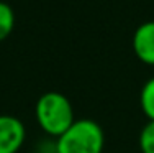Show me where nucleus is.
Segmentation results:
<instances>
[{"label": "nucleus", "instance_id": "1", "mask_svg": "<svg viewBox=\"0 0 154 153\" xmlns=\"http://www.w3.org/2000/svg\"><path fill=\"white\" fill-rule=\"evenodd\" d=\"M35 115L43 132L56 138L61 137L75 122L71 100L56 91H49L39 96L35 105Z\"/></svg>", "mask_w": 154, "mask_h": 153}, {"label": "nucleus", "instance_id": "3", "mask_svg": "<svg viewBox=\"0 0 154 153\" xmlns=\"http://www.w3.org/2000/svg\"><path fill=\"white\" fill-rule=\"evenodd\" d=\"M25 140V123L13 115H0V153H18Z\"/></svg>", "mask_w": 154, "mask_h": 153}, {"label": "nucleus", "instance_id": "2", "mask_svg": "<svg viewBox=\"0 0 154 153\" xmlns=\"http://www.w3.org/2000/svg\"><path fill=\"white\" fill-rule=\"evenodd\" d=\"M105 132L92 119H75V122L56 138V153H103Z\"/></svg>", "mask_w": 154, "mask_h": 153}, {"label": "nucleus", "instance_id": "8", "mask_svg": "<svg viewBox=\"0 0 154 153\" xmlns=\"http://www.w3.org/2000/svg\"><path fill=\"white\" fill-rule=\"evenodd\" d=\"M39 153H56L54 150H43V151H39Z\"/></svg>", "mask_w": 154, "mask_h": 153}, {"label": "nucleus", "instance_id": "4", "mask_svg": "<svg viewBox=\"0 0 154 153\" xmlns=\"http://www.w3.org/2000/svg\"><path fill=\"white\" fill-rule=\"evenodd\" d=\"M133 51L141 63L154 66V21L139 25L133 35Z\"/></svg>", "mask_w": 154, "mask_h": 153}, {"label": "nucleus", "instance_id": "5", "mask_svg": "<svg viewBox=\"0 0 154 153\" xmlns=\"http://www.w3.org/2000/svg\"><path fill=\"white\" fill-rule=\"evenodd\" d=\"M139 105H141V110L148 117V120H154V78L148 79L144 86L141 87Z\"/></svg>", "mask_w": 154, "mask_h": 153}, {"label": "nucleus", "instance_id": "7", "mask_svg": "<svg viewBox=\"0 0 154 153\" xmlns=\"http://www.w3.org/2000/svg\"><path fill=\"white\" fill-rule=\"evenodd\" d=\"M138 143L141 153H154V120H149L141 129Z\"/></svg>", "mask_w": 154, "mask_h": 153}, {"label": "nucleus", "instance_id": "6", "mask_svg": "<svg viewBox=\"0 0 154 153\" xmlns=\"http://www.w3.org/2000/svg\"><path fill=\"white\" fill-rule=\"evenodd\" d=\"M15 28V13L13 8L5 2H0V41L7 40Z\"/></svg>", "mask_w": 154, "mask_h": 153}]
</instances>
